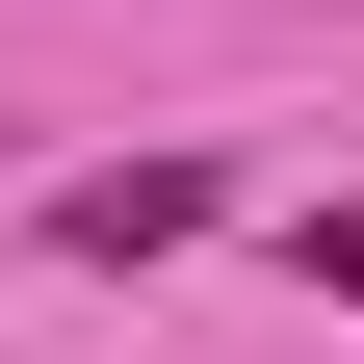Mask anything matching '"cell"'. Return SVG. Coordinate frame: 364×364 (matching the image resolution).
Returning a JSON list of instances; mask_svg holds the SVG:
<instances>
[{
	"mask_svg": "<svg viewBox=\"0 0 364 364\" xmlns=\"http://www.w3.org/2000/svg\"><path fill=\"white\" fill-rule=\"evenodd\" d=\"M208 235V156H105V182H53V260H182Z\"/></svg>",
	"mask_w": 364,
	"mask_h": 364,
	"instance_id": "cell-1",
	"label": "cell"
},
{
	"mask_svg": "<svg viewBox=\"0 0 364 364\" xmlns=\"http://www.w3.org/2000/svg\"><path fill=\"white\" fill-rule=\"evenodd\" d=\"M312 287H338V312H364V208H312Z\"/></svg>",
	"mask_w": 364,
	"mask_h": 364,
	"instance_id": "cell-2",
	"label": "cell"
}]
</instances>
